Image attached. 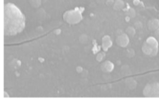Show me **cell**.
Returning a JSON list of instances; mask_svg holds the SVG:
<instances>
[{
	"label": "cell",
	"mask_w": 159,
	"mask_h": 101,
	"mask_svg": "<svg viewBox=\"0 0 159 101\" xmlns=\"http://www.w3.org/2000/svg\"><path fill=\"white\" fill-rule=\"evenodd\" d=\"M25 23V16L16 6L12 3L5 5V35L12 36L19 34L24 29Z\"/></svg>",
	"instance_id": "cell-1"
}]
</instances>
